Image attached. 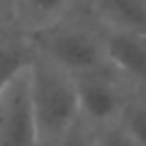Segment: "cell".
I'll use <instances>...</instances> for the list:
<instances>
[{"label":"cell","mask_w":146,"mask_h":146,"mask_svg":"<svg viewBox=\"0 0 146 146\" xmlns=\"http://www.w3.org/2000/svg\"><path fill=\"white\" fill-rule=\"evenodd\" d=\"M28 84L39 142H56L80 116L75 78L35 54L28 67Z\"/></svg>","instance_id":"obj_1"},{"label":"cell","mask_w":146,"mask_h":146,"mask_svg":"<svg viewBox=\"0 0 146 146\" xmlns=\"http://www.w3.org/2000/svg\"><path fill=\"white\" fill-rule=\"evenodd\" d=\"M95 137H97V146H142L140 142L133 135H129L118 123H112V125L95 129Z\"/></svg>","instance_id":"obj_11"},{"label":"cell","mask_w":146,"mask_h":146,"mask_svg":"<svg viewBox=\"0 0 146 146\" xmlns=\"http://www.w3.org/2000/svg\"><path fill=\"white\" fill-rule=\"evenodd\" d=\"M0 146H39L28 69L0 90Z\"/></svg>","instance_id":"obj_4"},{"label":"cell","mask_w":146,"mask_h":146,"mask_svg":"<svg viewBox=\"0 0 146 146\" xmlns=\"http://www.w3.org/2000/svg\"><path fill=\"white\" fill-rule=\"evenodd\" d=\"M103 26L140 32L146 36V0H92Z\"/></svg>","instance_id":"obj_8"},{"label":"cell","mask_w":146,"mask_h":146,"mask_svg":"<svg viewBox=\"0 0 146 146\" xmlns=\"http://www.w3.org/2000/svg\"><path fill=\"white\" fill-rule=\"evenodd\" d=\"M28 39L36 56L54 62L71 75L108 69L101 35L82 24L60 19L41 30L28 32Z\"/></svg>","instance_id":"obj_2"},{"label":"cell","mask_w":146,"mask_h":146,"mask_svg":"<svg viewBox=\"0 0 146 146\" xmlns=\"http://www.w3.org/2000/svg\"><path fill=\"white\" fill-rule=\"evenodd\" d=\"M73 0H15L11 26L22 32H35L67 17Z\"/></svg>","instance_id":"obj_7"},{"label":"cell","mask_w":146,"mask_h":146,"mask_svg":"<svg viewBox=\"0 0 146 146\" xmlns=\"http://www.w3.org/2000/svg\"><path fill=\"white\" fill-rule=\"evenodd\" d=\"M108 67L123 80L146 92V36L140 32L105 26L101 32Z\"/></svg>","instance_id":"obj_5"},{"label":"cell","mask_w":146,"mask_h":146,"mask_svg":"<svg viewBox=\"0 0 146 146\" xmlns=\"http://www.w3.org/2000/svg\"><path fill=\"white\" fill-rule=\"evenodd\" d=\"M75 78V90H78V105L80 116L90 127L99 129L105 125L118 123L125 105L129 101V92L125 82L112 69H99Z\"/></svg>","instance_id":"obj_3"},{"label":"cell","mask_w":146,"mask_h":146,"mask_svg":"<svg viewBox=\"0 0 146 146\" xmlns=\"http://www.w3.org/2000/svg\"><path fill=\"white\" fill-rule=\"evenodd\" d=\"M118 125L129 135L135 137L142 146H146V99L129 97L123 114L118 118Z\"/></svg>","instance_id":"obj_9"},{"label":"cell","mask_w":146,"mask_h":146,"mask_svg":"<svg viewBox=\"0 0 146 146\" xmlns=\"http://www.w3.org/2000/svg\"><path fill=\"white\" fill-rule=\"evenodd\" d=\"M39 146H54V142H39Z\"/></svg>","instance_id":"obj_13"},{"label":"cell","mask_w":146,"mask_h":146,"mask_svg":"<svg viewBox=\"0 0 146 146\" xmlns=\"http://www.w3.org/2000/svg\"><path fill=\"white\" fill-rule=\"evenodd\" d=\"M54 146H97L95 129H92L82 116H78V118L64 129L62 135L54 142Z\"/></svg>","instance_id":"obj_10"},{"label":"cell","mask_w":146,"mask_h":146,"mask_svg":"<svg viewBox=\"0 0 146 146\" xmlns=\"http://www.w3.org/2000/svg\"><path fill=\"white\" fill-rule=\"evenodd\" d=\"M13 9H15V0H0V24L11 26Z\"/></svg>","instance_id":"obj_12"},{"label":"cell","mask_w":146,"mask_h":146,"mask_svg":"<svg viewBox=\"0 0 146 146\" xmlns=\"http://www.w3.org/2000/svg\"><path fill=\"white\" fill-rule=\"evenodd\" d=\"M35 47L26 32L0 24V90L30 67Z\"/></svg>","instance_id":"obj_6"}]
</instances>
